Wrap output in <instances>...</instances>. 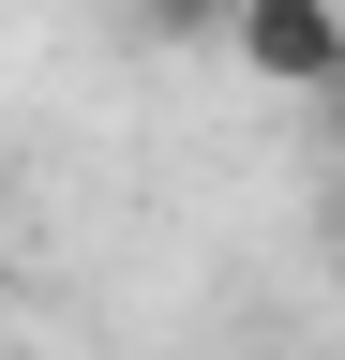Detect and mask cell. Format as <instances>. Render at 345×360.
I'll use <instances>...</instances> for the list:
<instances>
[{"label":"cell","mask_w":345,"mask_h":360,"mask_svg":"<svg viewBox=\"0 0 345 360\" xmlns=\"http://www.w3.org/2000/svg\"><path fill=\"white\" fill-rule=\"evenodd\" d=\"M226 60L285 105H330L345 90V0H240L226 15Z\"/></svg>","instance_id":"obj_1"},{"label":"cell","mask_w":345,"mask_h":360,"mask_svg":"<svg viewBox=\"0 0 345 360\" xmlns=\"http://www.w3.org/2000/svg\"><path fill=\"white\" fill-rule=\"evenodd\" d=\"M120 15H136V45H226L240 0H120Z\"/></svg>","instance_id":"obj_2"},{"label":"cell","mask_w":345,"mask_h":360,"mask_svg":"<svg viewBox=\"0 0 345 360\" xmlns=\"http://www.w3.org/2000/svg\"><path fill=\"white\" fill-rule=\"evenodd\" d=\"M315 135H330V150H345V90H330V105H315Z\"/></svg>","instance_id":"obj_3"},{"label":"cell","mask_w":345,"mask_h":360,"mask_svg":"<svg viewBox=\"0 0 345 360\" xmlns=\"http://www.w3.org/2000/svg\"><path fill=\"white\" fill-rule=\"evenodd\" d=\"M330 240H345V210H330Z\"/></svg>","instance_id":"obj_4"}]
</instances>
